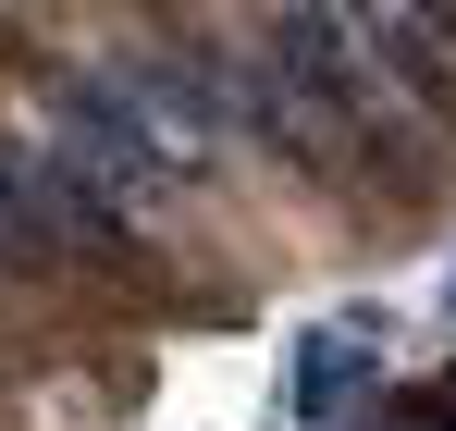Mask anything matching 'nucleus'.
<instances>
[{"label":"nucleus","mask_w":456,"mask_h":431,"mask_svg":"<svg viewBox=\"0 0 456 431\" xmlns=\"http://www.w3.org/2000/svg\"><path fill=\"white\" fill-rule=\"evenodd\" d=\"M50 160L75 173L86 198H111L124 222L173 210L185 173H198V148L136 99V74H124V62H111V74H62V86H50Z\"/></svg>","instance_id":"1"},{"label":"nucleus","mask_w":456,"mask_h":431,"mask_svg":"<svg viewBox=\"0 0 456 431\" xmlns=\"http://www.w3.org/2000/svg\"><path fill=\"white\" fill-rule=\"evenodd\" d=\"M358 382H370V346L358 333H297V358H284V407L297 419H333Z\"/></svg>","instance_id":"2"}]
</instances>
